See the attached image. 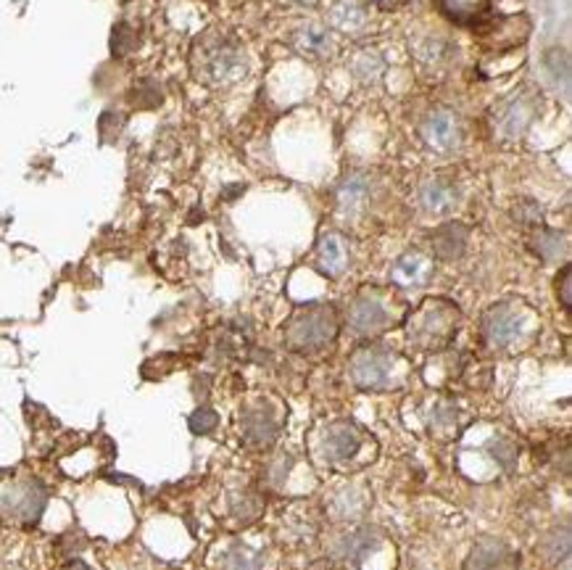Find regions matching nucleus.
Returning <instances> with one entry per match:
<instances>
[{
  "label": "nucleus",
  "mask_w": 572,
  "mask_h": 570,
  "mask_svg": "<svg viewBox=\"0 0 572 570\" xmlns=\"http://www.w3.org/2000/svg\"><path fill=\"white\" fill-rule=\"evenodd\" d=\"M340 333V314L333 304H314L299 306L291 317H288L285 327H282V340H285V349L301 357H314L338 340Z\"/></svg>",
  "instance_id": "1"
},
{
  "label": "nucleus",
  "mask_w": 572,
  "mask_h": 570,
  "mask_svg": "<svg viewBox=\"0 0 572 570\" xmlns=\"http://www.w3.org/2000/svg\"><path fill=\"white\" fill-rule=\"evenodd\" d=\"M462 312L449 299H425L406 317V340L417 351H440L457 336Z\"/></svg>",
  "instance_id": "2"
},
{
  "label": "nucleus",
  "mask_w": 572,
  "mask_h": 570,
  "mask_svg": "<svg viewBox=\"0 0 572 570\" xmlns=\"http://www.w3.org/2000/svg\"><path fill=\"white\" fill-rule=\"evenodd\" d=\"M193 71L203 85L227 88V85L243 80L248 71V58L240 45L229 37H203L193 54Z\"/></svg>",
  "instance_id": "3"
},
{
  "label": "nucleus",
  "mask_w": 572,
  "mask_h": 570,
  "mask_svg": "<svg viewBox=\"0 0 572 570\" xmlns=\"http://www.w3.org/2000/svg\"><path fill=\"white\" fill-rule=\"evenodd\" d=\"M401 320L399 301L385 291V288L367 286L351 299L346 312V325L354 336L372 338L385 333Z\"/></svg>",
  "instance_id": "4"
},
{
  "label": "nucleus",
  "mask_w": 572,
  "mask_h": 570,
  "mask_svg": "<svg viewBox=\"0 0 572 570\" xmlns=\"http://www.w3.org/2000/svg\"><path fill=\"white\" fill-rule=\"evenodd\" d=\"M528 317L530 310L523 301H498V304L489 306V310L483 312V317H480V340H483L485 349L491 351L509 349V346L525 333Z\"/></svg>",
  "instance_id": "5"
},
{
  "label": "nucleus",
  "mask_w": 572,
  "mask_h": 570,
  "mask_svg": "<svg viewBox=\"0 0 572 570\" xmlns=\"http://www.w3.org/2000/svg\"><path fill=\"white\" fill-rule=\"evenodd\" d=\"M399 354L383 344H364L348 359V378L361 391L391 389L399 367Z\"/></svg>",
  "instance_id": "6"
},
{
  "label": "nucleus",
  "mask_w": 572,
  "mask_h": 570,
  "mask_svg": "<svg viewBox=\"0 0 572 570\" xmlns=\"http://www.w3.org/2000/svg\"><path fill=\"white\" fill-rule=\"evenodd\" d=\"M45 504H48V491L43 483L37 478H22L0 494V517L14 526L32 528L43 517Z\"/></svg>",
  "instance_id": "7"
},
{
  "label": "nucleus",
  "mask_w": 572,
  "mask_h": 570,
  "mask_svg": "<svg viewBox=\"0 0 572 570\" xmlns=\"http://www.w3.org/2000/svg\"><path fill=\"white\" fill-rule=\"evenodd\" d=\"M419 141H423L427 150H433L438 156L457 154L464 143L462 116L444 107L427 111L425 120L419 122Z\"/></svg>",
  "instance_id": "8"
},
{
  "label": "nucleus",
  "mask_w": 572,
  "mask_h": 570,
  "mask_svg": "<svg viewBox=\"0 0 572 570\" xmlns=\"http://www.w3.org/2000/svg\"><path fill=\"white\" fill-rule=\"evenodd\" d=\"M538 114V96L530 90H519V93L509 96L498 109H493L491 124L493 135L504 143H517L519 137L530 130L532 120Z\"/></svg>",
  "instance_id": "9"
},
{
  "label": "nucleus",
  "mask_w": 572,
  "mask_h": 570,
  "mask_svg": "<svg viewBox=\"0 0 572 570\" xmlns=\"http://www.w3.org/2000/svg\"><path fill=\"white\" fill-rule=\"evenodd\" d=\"M364 434L354 421H338L327 425L319 438V457L330 465H346L361 451Z\"/></svg>",
  "instance_id": "10"
},
{
  "label": "nucleus",
  "mask_w": 572,
  "mask_h": 570,
  "mask_svg": "<svg viewBox=\"0 0 572 570\" xmlns=\"http://www.w3.org/2000/svg\"><path fill=\"white\" fill-rule=\"evenodd\" d=\"M374 193V182L372 177L367 172H348L340 177V182L333 190V204H335V214L344 220H354L370 206Z\"/></svg>",
  "instance_id": "11"
},
{
  "label": "nucleus",
  "mask_w": 572,
  "mask_h": 570,
  "mask_svg": "<svg viewBox=\"0 0 572 570\" xmlns=\"http://www.w3.org/2000/svg\"><path fill=\"white\" fill-rule=\"evenodd\" d=\"M240 434H243V442L251 444V447H269V444L278 442L280 423L278 417H274L272 404L256 402L251 407L243 410Z\"/></svg>",
  "instance_id": "12"
},
{
  "label": "nucleus",
  "mask_w": 572,
  "mask_h": 570,
  "mask_svg": "<svg viewBox=\"0 0 572 570\" xmlns=\"http://www.w3.org/2000/svg\"><path fill=\"white\" fill-rule=\"evenodd\" d=\"M519 555L509 544L493 536H483L475 541V547L467 555L462 570H517Z\"/></svg>",
  "instance_id": "13"
},
{
  "label": "nucleus",
  "mask_w": 572,
  "mask_h": 570,
  "mask_svg": "<svg viewBox=\"0 0 572 570\" xmlns=\"http://www.w3.org/2000/svg\"><path fill=\"white\" fill-rule=\"evenodd\" d=\"M314 261L317 270L327 278H340L351 265V244L344 233L327 231L319 235L317 246H314Z\"/></svg>",
  "instance_id": "14"
},
{
  "label": "nucleus",
  "mask_w": 572,
  "mask_h": 570,
  "mask_svg": "<svg viewBox=\"0 0 572 570\" xmlns=\"http://www.w3.org/2000/svg\"><path fill=\"white\" fill-rule=\"evenodd\" d=\"M433 275H436V265H433V259L425 252H417V248L401 254L391 265V270H388L391 283L399 288H423L430 283Z\"/></svg>",
  "instance_id": "15"
},
{
  "label": "nucleus",
  "mask_w": 572,
  "mask_h": 570,
  "mask_svg": "<svg viewBox=\"0 0 572 570\" xmlns=\"http://www.w3.org/2000/svg\"><path fill=\"white\" fill-rule=\"evenodd\" d=\"M459 199H462L459 186L453 180H446V177H430V180L423 182V188L417 193L419 209L425 214H430V217H446V214H451L459 206Z\"/></svg>",
  "instance_id": "16"
},
{
  "label": "nucleus",
  "mask_w": 572,
  "mask_h": 570,
  "mask_svg": "<svg viewBox=\"0 0 572 570\" xmlns=\"http://www.w3.org/2000/svg\"><path fill=\"white\" fill-rule=\"evenodd\" d=\"M291 48L295 51L299 56L304 58H312V62H325V58H330L335 54V43H333V35L330 30L322 27L317 22H306L301 24V27H295L291 32Z\"/></svg>",
  "instance_id": "17"
},
{
  "label": "nucleus",
  "mask_w": 572,
  "mask_h": 570,
  "mask_svg": "<svg viewBox=\"0 0 572 570\" xmlns=\"http://www.w3.org/2000/svg\"><path fill=\"white\" fill-rule=\"evenodd\" d=\"M430 246L440 261L462 259L470 246V227L464 222H446L430 233Z\"/></svg>",
  "instance_id": "18"
},
{
  "label": "nucleus",
  "mask_w": 572,
  "mask_h": 570,
  "mask_svg": "<svg viewBox=\"0 0 572 570\" xmlns=\"http://www.w3.org/2000/svg\"><path fill=\"white\" fill-rule=\"evenodd\" d=\"M327 22L340 35L357 37L370 24V11H367L364 0H335L327 11Z\"/></svg>",
  "instance_id": "19"
},
{
  "label": "nucleus",
  "mask_w": 572,
  "mask_h": 570,
  "mask_svg": "<svg viewBox=\"0 0 572 570\" xmlns=\"http://www.w3.org/2000/svg\"><path fill=\"white\" fill-rule=\"evenodd\" d=\"M436 5L453 24H478L491 11V0H436Z\"/></svg>",
  "instance_id": "20"
},
{
  "label": "nucleus",
  "mask_w": 572,
  "mask_h": 570,
  "mask_svg": "<svg viewBox=\"0 0 572 570\" xmlns=\"http://www.w3.org/2000/svg\"><path fill=\"white\" fill-rule=\"evenodd\" d=\"M348 71H351L354 80H357L359 85H378L385 75V58L374 48H364V51H359V54L351 56V62H348Z\"/></svg>",
  "instance_id": "21"
},
{
  "label": "nucleus",
  "mask_w": 572,
  "mask_h": 570,
  "mask_svg": "<svg viewBox=\"0 0 572 570\" xmlns=\"http://www.w3.org/2000/svg\"><path fill=\"white\" fill-rule=\"evenodd\" d=\"M528 32H530L528 19L506 16V19H496V22H491L489 27L480 32V35H483V41H489L493 45H498L502 41H506V45H517L528 37Z\"/></svg>",
  "instance_id": "22"
},
{
  "label": "nucleus",
  "mask_w": 572,
  "mask_h": 570,
  "mask_svg": "<svg viewBox=\"0 0 572 570\" xmlns=\"http://www.w3.org/2000/svg\"><path fill=\"white\" fill-rule=\"evenodd\" d=\"M530 252L541 261H559L568 257V235L551 227H536L530 235Z\"/></svg>",
  "instance_id": "23"
},
{
  "label": "nucleus",
  "mask_w": 572,
  "mask_h": 570,
  "mask_svg": "<svg viewBox=\"0 0 572 570\" xmlns=\"http://www.w3.org/2000/svg\"><path fill=\"white\" fill-rule=\"evenodd\" d=\"M414 56L425 67H440V64L449 62L451 43L444 35H425L414 43Z\"/></svg>",
  "instance_id": "24"
},
{
  "label": "nucleus",
  "mask_w": 572,
  "mask_h": 570,
  "mask_svg": "<svg viewBox=\"0 0 572 570\" xmlns=\"http://www.w3.org/2000/svg\"><path fill=\"white\" fill-rule=\"evenodd\" d=\"M374 547H378V536H374L372 530H354V534L340 539L338 557L346 562H361Z\"/></svg>",
  "instance_id": "25"
},
{
  "label": "nucleus",
  "mask_w": 572,
  "mask_h": 570,
  "mask_svg": "<svg viewBox=\"0 0 572 570\" xmlns=\"http://www.w3.org/2000/svg\"><path fill=\"white\" fill-rule=\"evenodd\" d=\"M330 507H333V515L340 517V521L359 517L367 507V494L361 491V487H340L338 494L333 496Z\"/></svg>",
  "instance_id": "26"
},
{
  "label": "nucleus",
  "mask_w": 572,
  "mask_h": 570,
  "mask_svg": "<svg viewBox=\"0 0 572 570\" xmlns=\"http://www.w3.org/2000/svg\"><path fill=\"white\" fill-rule=\"evenodd\" d=\"M570 552V528L568 523H564L562 528H551L549 534L543 536L541 541V557L549 566H557V562H562L564 557Z\"/></svg>",
  "instance_id": "27"
},
{
  "label": "nucleus",
  "mask_w": 572,
  "mask_h": 570,
  "mask_svg": "<svg viewBox=\"0 0 572 570\" xmlns=\"http://www.w3.org/2000/svg\"><path fill=\"white\" fill-rule=\"evenodd\" d=\"M229 507H233V513L238 521L246 526V523H254L256 517L261 513V496L256 494L251 489H243V491H235L233 496H229Z\"/></svg>",
  "instance_id": "28"
},
{
  "label": "nucleus",
  "mask_w": 572,
  "mask_h": 570,
  "mask_svg": "<svg viewBox=\"0 0 572 570\" xmlns=\"http://www.w3.org/2000/svg\"><path fill=\"white\" fill-rule=\"evenodd\" d=\"M261 555L256 549L246 547V544H235L225 552V560H222V568L225 570H261Z\"/></svg>",
  "instance_id": "29"
},
{
  "label": "nucleus",
  "mask_w": 572,
  "mask_h": 570,
  "mask_svg": "<svg viewBox=\"0 0 572 570\" xmlns=\"http://www.w3.org/2000/svg\"><path fill=\"white\" fill-rule=\"evenodd\" d=\"M291 465H293V460L288 455H282V451L272 455V460L267 462L265 470H261V481H265V487L280 489L282 483H285L288 473H291Z\"/></svg>",
  "instance_id": "30"
},
{
  "label": "nucleus",
  "mask_w": 572,
  "mask_h": 570,
  "mask_svg": "<svg viewBox=\"0 0 572 570\" xmlns=\"http://www.w3.org/2000/svg\"><path fill=\"white\" fill-rule=\"evenodd\" d=\"M188 423H190V431H193V434L206 436V434H212L216 425H220V415H216L212 407H206V404H203V407H199L193 412V415H190Z\"/></svg>",
  "instance_id": "31"
},
{
  "label": "nucleus",
  "mask_w": 572,
  "mask_h": 570,
  "mask_svg": "<svg viewBox=\"0 0 572 570\" xmlns=\"http://www.w3.org/2000/svg\"><path fill=\"white\" fill-rule=\"evenodd\" d=\"M515 220H517V225L536 231V227H541V222H543V209L538 206L536 201H519V204L515 206Z\"/></svg>",
  "instance_id": "32"
},
{
  "label": "nucleus",
  "mask_w": 572,
  "mask_h": 570,
  "mask_svg": "<svg viewBox=\"0 0 572 570\" xmlns=\"http://www.w3.org/2000/svg\"><path fill=\"white\" fill-rule=\"evenodd\" d=\"M489 447H491V455H493V460H498V462H502L506 470H509L512 465L517 462V457H519V447H517V444L506 442V438H496V442H491Z\"/></svg>",
  "instance_id": "33"
},
{
  "label": "nucleus",
  "mask_w": 572,
  "mask_h": 570,
  "mask_svg": "<svg viewBox=\"0 0 572 570\" xmlns=\"http://www.w3.org/2000/svg\"><path fill=\"white\" fill-rule=\"evenodd\" d=\"M570 267H564L562 270V283H557V297H559V301H562V306L564 310L570 312Z\"/></svg>",
  "instance_id": "34"
},
{
  "label": "nucleus",
  "mask_w": 572,
  "mask_h": 570,
  "mask_svg": "<svg viewBox=\"0 0 572 570\" xmlns=\"http://www.w3.org/2000/svg\"><path fill=\"white\" fill-rule=\"evenodd\" d=\"M406 3H410V0H374V5H378L380 11H399L404 9Z\"/></svg>",
  "instance_id": "35"
},
{
  "label": "nucleus",
  "mask_w": 572,
  "mask_h": 570,
  "mask_svg": "<svg viewBox=\"0 0 572 570\" xmlns=\"http://www.w3.org/2000/svg\"><path fill=\"white\" fill-rule=\"evenodd\" d=\"M61 570H93V568H88V566H85V562H80V560H71V562H67V566H64Z\"/></svg>",
  "instance_id": "36"
}]
</instances>
